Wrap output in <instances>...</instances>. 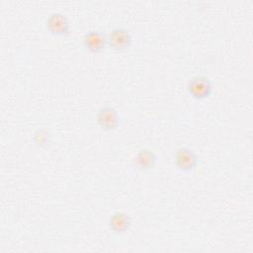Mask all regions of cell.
Instances as JSON below:
<instances>
[{
  "mask_svg": "<svg viewBox=\"0 0 253 253\" xmlns=\"http://www.w3.org/2000/svg\"><path fill=\"white\" fill-rule=\"evenodd\" d=\"M83 46L91 52H101L108 46V35L101 30H91L82 38Z\"/></svg>",
  "mask_w": 253,
  "mask_h": 253,
  "instance_id": "8992f818",
  "label": "cell"
},
{
  "mask_svg": "<svg viewBox=\"0 0 253 253\" xmlns=\"http://www.w3.org/2000/svg\"><path fill=\"white\" fill-rule=\"evenodd\" d=\"M174 164L182 172H192L199 164V156L189 146H179L174 152Z\"/></svg>",
  "mask_w": 253,
  "mask_h": 253,
  "instance_id": "3957f363",
  "label": "cell"
},
{
  "mask_svg": "<svg viewBox=\"0 0 253 253\" xmlns=\"http://www.w3.org/2000/svg\"><path fill=\"white\" fill-rule=\"evenodd\" d=\"M132 224V219L128 213L122 211H114L108 220V225L111 231L116 234H122L127 231Z\"/></svg>",
  "mask_w": 253,
  "mask_h": 253,
  "instance_id": "ba28073f",
  "label": "cell"
},
{
  "mask_svg": "<svg viewBox=\"0 0 253 253\" xmlns=\"http://www.w3.org/2000/svg\"><path fill=\"white\" fill-rule=\"evenodd\" d=\"M45 28L54 36H65L69 34L70 23L65 14L61 12H52L45 20Z\"/></svg>",
  "mask_w": 253,
  "mask_h": 253,
  "instance_id": "52a82bcc",
  "label": "cell"
},
{
  "mask_svg": "<svg viewBox=\"0 0 253 253\" xmlns=\"http://www.w3.org/2000/svg\"><path fill=\"white\" fill-rule=\"evenodd\" d=\"M33 141L39 147H47L51 143V133L47 128L38 127L33 133Z\"/></svg>",
  "mask_w": 253,
  "mask_h": 253,
  "instance_id": "9c48e42d",
  "label": "cell"
},
{
  "mask_svg": "<svg viewBox=\"0 0 253 253\" xmlns=\"http://www.w3.org/2000/svg\"><path fill=\"white\" fill-rule=\"evenodd\" d=\"M187 91L196 100H203L210 97L213 91L211 80L204 75H195L187 83Z\"/></svg>",
  "mask_w": 253,
  "mask_h": 253,
  "instance_id": "6da1fadb",
  "label": "cell"
},
{
  "mask_svg": "<svg viewBox=\"0 0 253 253\" xmlns=\"http://www.w3.org/2000/svg\"><path fill=\"white\" fill-rule=\"evenodd\" d=\"M157 163L156 152L150 147H142L134 154L132 158V166L139 172H151Z\"/></svg>",
  "mask_w": 253,
  "mask_h": 253,
  "instance_id": "5b68a950",
  "label": "cell"
},
{
  "mask_svg": "<svg viewBox=\"0 0 253 253\" xmlns=\"http://www.w3.org/2000/svg\"><path fill=\"white\" fill-rule=\"evenodd\" d=\"M123 121L118 110L110 105L101 107L96 114V123L103 130L109 131L116 129L121 126Z\"/></svg>",
  "mask_w": 253,
  "mask_h": 253,
  "instance_id": "7a4b0ae2",
  "label": "cell"
},
{
  "mask_svg": "<svg viewBox=\"0 0 253 253\" xmlns=\"http://www.w3.org/2000/svg\"><path fill=\"white\" fill-rule=\"evenodd\" d=\"M132 35L125 27H115L108 35V46L116 51H124L130 47Z\"/></svg>",
  "mask_w": 253,
  "mask_h": 253,
  "instance_id": "277c9868",
  "label": "cell"
}]
</instances>
